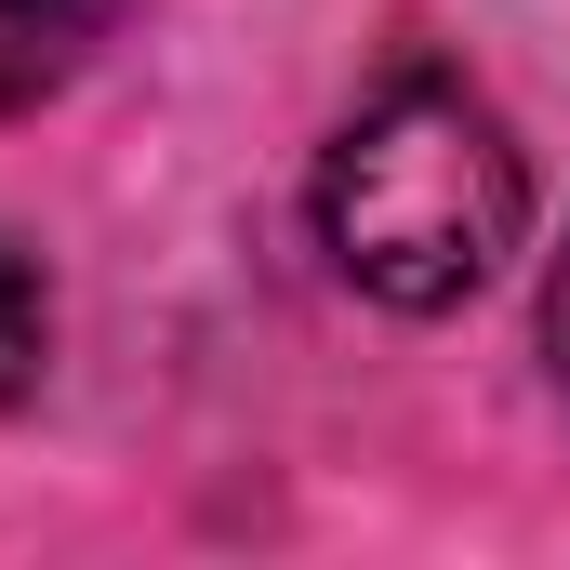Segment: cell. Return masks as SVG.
Masks as SVG:
<instances>
[{
  "mask_svg": "<svg viewBox=\"0 0 570 570\" xmlns=\"http://www.w3.org/2000/svg\"><path fill=\"white\" fill-rule=\"evenodd\" d=\"M40 345H53V305H40V279L0 253V399H27V385H40Z\"/></svg>",
  "mask_w": 570,
  "mask_h": 570,
  "instance_id": "cell-3",
  "label": "cell"
},
{
  "mask_svg": "<svg viewBox=\"0 0 570 570\" xmlns=\"http://www.w3.org/2000/svg\"><path fill=\"white\" fill-rule=\"evenodd\" d=\"M518 226H531V173L464 80H385L318 159V253L372 305L412 318L464 305L518 253Z\"/></svg>",
  "mask_w": 570,
  "mask_h": 570,
  "instance_id": "cell-1",
  "label": "cell"
},
{
  "mask_svg": "<svg viewBox=\"0 0 570 570\" xmlns=\"http://www.w3.org/2000/svg\"><path fill=\"white\" fill-rule=\"evenodd\" d=\"M107 27H120V0H0V120L67 94L107 53Z\"/></svg>",
  "mask_w": 570,
  "mask_h": 570,
  "instance_id": "cell-2",
  "label": "cell"
},
{
  "mask_svg": "<svg viewBox=\"0 0 570 570\" xmlns=\"http://www.w3.org/2000/svg\"><path fill=\"white\" fill-rule=\"evenodd\" d=\"M544 345H558V385H570V253L544 266Z\"/></svg>",
  "mask_w": 570,
  "mask_h": 570,
  "instance_id": "cell-4",
  "label": "cell"
}]
</instances>
